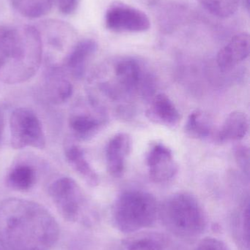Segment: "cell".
<instances>
[{"mask_svg":"<svg viewBox=\"0 0 250 250\" xmlns=\"http://www.w3.org/2000/svg\"><path fill=\"white\" fill-rule=\"evenodd\" d=\"M68 125L72 135L76 139L85 141L95 135L101 126V122L92 114L76 111L70 114Z\"/></svg>","mask_w":250,"mask_h":250,"instance_id":"cell-17","label":"cell"},{"mask_svg":"<svg viewBox=\"0 0 250 250\" xmlns=\"http://www.w3.org/2000/svg\"><path fill=\"white\" fill-rule=\"evenodd\" d=\"M132 149L131 137L120 132L113 137L106 147L105 156L107 170L114 178L123 176L126 168V159Z\"/></svg>","mask_w":250,"mask_h":250,"instance_id":"cell-11","label":"cell"},{"mask_svg":"<svg viewBox=\"0 0 250 250\" xmlns=\"http://www.w3.org/2000/svg\"><path fill=\"white\" fill-rule=\"evenodd\" d=\"M37 173L31 165H16L6 176L7 188L18 192H26L33 188L36 183Z\"/></svg>","mask_w":250,"mask_h":250,"instance_id":"cell-19","label":"cell"},{"mask_svg":"<svg viewBox=\"0 0 250 250\" xmlns=\"http://www.w3.org/2000/svg\"><path fill=\"white\" fill-rule=\"evenodd\" d=\"M189 250H229L224 242L213 237L204 238Z\"/></svg>","mask_w":250,"mask_h":250,"instance_id":"cell-25","label":"cell"},{"mask_svg":"<svg viewBox=\"0 0 250 250\" xmlns=\"http://www.w3.org/2000/svg\"><path fill=\"white\" fill-rule=\"evenodd\" d=\"M116 83L128 93L136 92L142 84V73L140 64L131 58L120 60L114 66Z\"/></svg>","mask_w":250,"mask_h":250,"instance_id":"cell-15","label":"cell"},{"mask_svg":"<svg viewBox=\"0 0 250 250\" xmlns=\"http://www.w3.org/2000/svg\"><path fill=\"white\" fill-rule=\"evenodd\" d=\"M159 217L170 233L182 239L197 237L206 229L207 217L202 206L186 192L169 197L159 207Z\"/></svg>","mask_w":250,"mask_h":250,"instance_id":"cell-3","label":"cell"},{"mask_svg":"<svg viewBox=\"0 0 250 250\" xmlns=\"http://www.w3.org/2000/svg\"><path fill=\"white\" fill-rule=\"evenodd\" d=\"M146 115L153 123L167 126H176L181 120L180 113L174 103L165 94H158L153 98Z\"/></svg>","mask_w":250,"mask_h":250,"instance_id":"cell-13","label":"cell"},{"mask_svg":"<svg viewBox=\"0 0 250 250\" xmlns=\"http://www.w3.org/2000/svg\"><path fill=\"white\" fill-rule=\"evenodd\" d=\"M4 115H3L1 111H0V139L2 136L3 131H4Z\"/></svg>","mask_w":250,"mask_h":250,"instance_id":"cell-27","label":"cell"},{"mask_svg":"<svg viewBox=\"0 0 250 250\" xmlns=\"http://www.w3.org/2000/svg\"><path fill=\"white\" fill-rule=\"evenodd\" d=\"M10 131V144L14 149L45 148V136L42 125L36 114L29 108H19L13 111Z\"/></svg>","mask_w":250,"mask_h":250,"instance_id":"cell-5","label":"cell"},{"mask_svg":"<svg viewBox=\"0 0 250 250\" xmlns=\"http://www.w3.org/2000/svg\"><path fill=\"white\" fill-rule=\"evenodd\" d=\"M122 243L126 250H167L170 240L164 233L146 231L135 233Z\"/></svg>","mask_w":250,"mask_h":250,"instance_id":"cell-16","label":"cell"},{"mask_svg":"<svg viewBox=\"0 0 250 250\" xmlns=\"http://www.w3.org/2000/svg\"><path fill=\"white\" fill-rule=\"evenodd\" d=\"M106 26L116 32H142L149 29L151 22L143 12L123 3L110 6L106 13Z\"/></svg>","mask_w":250,"mask_h":250,"instance_id":"cell-7","label":"cell"},{"mask_svg":"<svg viewBox=\"0 0 250 250\" xmlns=\"http://www.w3.org/2000/svg\"><path fill=\"white\" fill-rule=\"evenodd\" d=\"M250 45L249 34H238L219 51L217 65L223 71L231 70L249 57Z\"/></svg>","mask_w":250,"mask_h":250,"instance_id":"cell-12","label":"cell"},{"mask_svg":"<svg viewBox=\"0 0 250 250\" xmlns=\"http://www.w3.org/2000/svg\"><path fill=\"white\" fill-rule=\"evenodd\" d=\"M57 220L35 201L9 198L0 202V242L7 250H50L57 243Z\"/></svg>","mask_w":250,"mask_h":250,"instance_id":"cell-1","label":"cell"},{"mask_svg":"<svg viewBox=\"0 0 250 250\" xmlns=\"http://www.w3.org/2000/svg\"><path fill=\"white\" fill-rule=\"evenodd\" d=\"M159 207L157 200L149 192L126 190L114 201L112 220L119 231L136 233L154 224L159 216Z\"/></svg>","mask_w":250,"mask_h":250,"instance_id":"cell-4","label":"cell"},{"mask_svg":"<svg viewBox=\"0 0 250 250\" xmlns=\"http://www.w3.org/2000/svg\"><path fill=\"white\" fill-rule=\"evenodd\" d=\"M245 1V5H246L247 9H248V11L250 10V0H244Z\"/></svg>","mask_w":250,"mask_h":250,"instance_id":"cell-28","label":"cell"},{"mask_svg":"<svg viewBox=\"0 0 250 250\" xmlns=\"http://www.w3.org/2000/svg\"><path fill=\"white\" fill-rule=\"evenodd\" d=\"M234 157L238 167L249 176L250 171V157L249 148L245 145H239L235 148Z\"/></svg>","mask_w":250,"mask_h":250,"instance_id":"cell-24","label":"cell"},{"mask_svg":"<svg viewBox=\"0 0 250 250\" xmlns=\"http://www.w3.org/2000/svg\"><path fill=\"white\" fill-rule=\"evenodd\" d=\"M79 0H57L59 10L65 15L72 14L77 8Z\"/></svg>","mask_w":250,"mask_h":250,"instance_id":"cell-26","label":"cell"},{"mask_svg":"<svg viewBox=\"0 0 250 250\" xmlns=\"http://www.w3.org/2000/svg\"><path fill=\"white\" fill-rule=\"evenodd\" d=\"M233 223V235L240 250H250V203L237 213Z\"/></svg>","mask_w":250,"mask_h":250,"instance_id":"cell-21","label":"cell"},{"mask_svg":"<svg viewBox=\"0 0 250 250\" xmlns=\"http://www.w3.org/2000/svg\"><path fill=\"white\" fill-rule=\"evenodd\" d=\"M214 124L211 117L201 110L192 111L186 120L184 131L188 136L195 139L209 138L214 132Z\"/></svg>","mask_w":250,"mask_h":250,"instance_id":"cell-20","label":"cell"},{"mask_svg":"<svg viewBox=\"0 0 250 250\" xmlns=\"http://www.w3.org/2000/svg\"><path fill=\"white\" fill-rule=\"evenodd\" d=\"M65 156L70 167L91 187L99 183L98 174L85 157L84 150L77 144L67 140L64 147Z\"/></svg>","mask_w":250,"mask_h":250,"instance_id":"cell-14","label":"cell"},{"mask_svg":"<svg viewBox=\"0 0 250 250\" xmlns=\"http://www.w3.org/2000/svg\"><path fill=\"white\" fill-rule=\"evenodd\" d=\"M249 130V120L243 111L230 113L225 120L218 133L222 141H240L246 136Z\"/></svg>","mask_w":250,"mask_h":250,"instance_id":"cell-18","label":"cell"},{"mask_svg":"<svg viewBox=\"0 0 250 250\" xmlns=\"http://www.w3.org/2000/svg\"><path fill=\"white\" fill-rule=\"evenodd\" d=\"M0 250H7L5 249V248H4V247L2 246V245H0Z\"/></svg>","mask_w":250,"mask_h":250,"instance_id":"cell-29","label":"cell"},{"mask_svg":"<svg viewBox=\"0 0 250 250\" xmlns=\"http://www.w3.org/2000/svg\"><path fill=\"white\" fill-rule=\"evenodd\" d=\"M97 48L96 42L92 39L82 40L75 44L61 65L68 77L76 80L84 77L88 62L96 52Z\"/></svg>","mask_w":250,"mask_h":250,"instance_id":"cell-10","label":"cell"},{"mask_svg":"<svg viewBox=\"0 0 250 250\" xmlns=\"http://www.w3.org/2000/svg\"><path fill=\"white\" fill-rule=\"evenodd\" d=\"M55 0H10L13 8L22 16L37 19L46 15Z\"/></svg>","mask_w":250,"mask_h":250,"instance_id":"cell-22","label":"cell"},{"mask_svg":"<svg viewBox=\"0 0 250 250\" xmlns=\"http://www.w3.org/2000/svg\"><path fill=\"white\" fill-rule=\"evenodd\" d=\"M48 194L64 220L76 223L83 217L86 198L76 181L70 177L57 179L50 185Z\"/></svg>","mask_w":250,"mask_h":250,"instance_id":"cell-6","label":"cell"},{"mask_svg":"<svg viewBox=\"0 0 250 250\" xmlns=\"http://www.w3.org/2000/svg\"><path fill=\"white\" fill-rule=\"evenodd\" d=\"M204 7L214 16L218 18L230 17L239 7L240 0H199Z\"/></svg>","mask_w":250,"mask_h":250,"instance_id":"cell-23","label":"cell"},{"mask_svg":"<svg viewBox=\"0 0 250 250\" xmlns=\"http://www.w3.org/2000/svg\"><path fill=\"white\" fill-rule=\"evenodd\" d=\"M150 179L155 183H165L172 180L179 171V166L173 151L162 144H154L146 157Z\"/></svg>","mask_w":250,"mask_h":250,"instance_id":"cell-8","label":"cell"},{"mask_svg":"<svg viewBox=\"0 0 250 250\" xmlns=\"http://www.w3.org/2000/svg\"><path fill=\"white\" fill-rule=\"evenodd\" d=\"M42 57L43 41L35 26H0V82H27L39 70Z\"/></svg>","mask_w":250,"mask_h":250,"instance_id":"cell-2","label":"cell"},{"mask_svg":"<svg viewBox=\"0 0 250 250\" xmlns=\"http://www.w3.org/2000/svg\"><path fill=\"white\" fill-rule=\"evenodd\" d=\"M45 96L54 104H64L73 93V86L61 65L50 64L44 73Z\"/></svg>","mask_w":250,"mask_h":250,"instance_id":"cell-9","label":"cell"}]
</instances>
